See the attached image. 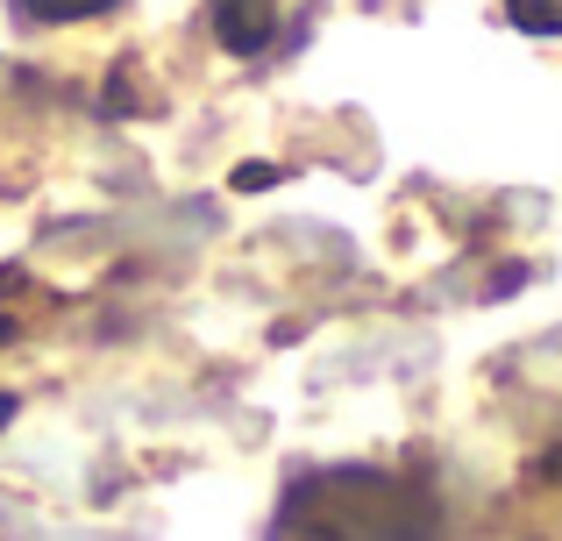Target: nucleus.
<instances>
[{
  "instance_id": "20e7f679",
  "label": "nucleus",
  "mask_w": 562,
  "mask_h": 541,
  "mask_svg": "<svg viewBox=\"0 0 562 541\" xmlns=\"http://www.w3.org/2000/svg\"><path fill=\"white\" fill-rule=\"evenodd\" d=\"M506 14L527 36H562V0H506Z\"/></svg>"
},
{
  "instance_id": "f257e3e1",
  "label": "nucleus",
  "mask_w": 562,
  "mask_h": 541,
  "mask_svg": "<svg viewBox=\"0 0 562 541\" xmlns=\"http://www.w3.org/2000/svg\"><path fill=\"white\" fill-rule=\"evenodd\" d=\"M271 541H435V499L398 471H306L278 499Z\"/></svg>"
},
{
  "instance_id": "f03ea898",
  "label": "nucleus",
  "mask_w": 562,
  "mask_h": 541,
  "mask_svg": "<svg viewBox=\"0 0 562 541\" xmlns=\"http://www.w3.org/2000/svg\"><path fill=\"white\" fill-rule=\"evenodd\" d=\"M314 0H206V22H214L221 50L235 57H271L285 43H300Z\"/></svg>"
},
{
  "instance_id": "39448f33",
  "label": "nucleus",
  "mask_w": 562,
  "mask_h": 541,
  "mask_svg": "<svg viewBox=\"0 0 562 541\" xmlns=\"http://www.w3.org/2000/svg\"><path fill=\"white\" fill-rule=\"evenodd\" d=\"M541 471H549V477H555V485H562V449H549V463H541Z\"/></svg>"
},
{
  "instance_id": "7ed1b4c3",
  "label": "nucleus",
  "mask_w": 562,
  "mask_h": 541,
  "mask_svg": "<svg viewBox=\"0 0 562 541\" xmlns=\"http://www.w3.org/2000/svg\"><path fill=\"white\" fill-rule=\"evenodd\" d=\"M22 29H71V22H93V14H114L122 0H8Z\"/></svg>"
}]
</instances>
